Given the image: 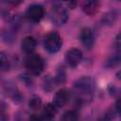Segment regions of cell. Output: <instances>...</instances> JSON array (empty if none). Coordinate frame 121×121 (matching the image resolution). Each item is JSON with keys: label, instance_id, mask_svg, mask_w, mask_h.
Returning a JSON list of instances; mask_svg holds the SVG:
<instances>
[{"label": "cell", "instance_id": "obj_1", "mask_svg": "<svg viewBox=\"0 0 121 121\" xmlns=\"http://www.w3.org/2000/svg\"><path fill=\"white\" fill-rule=\"evenodd\" d=\"M73 89L79 103H89L95 95V81L91 77H81L74 82Z\"/></svg>", "mask_w": 121, "mask_h": 121}, {"label": "cell", "instance_id": "obj_2", "mask_svg": "<svg viewBox=\"0 0 121 121\" xmlns=\"http://www.w3.org/2000/svg\"><path fill=\"white\" fill-rule=\"evenodd\" d=\"M62 45V40L59 33L55 31L48 32L43 37V46L44 49L49 53H57Z\"/></svg>", "mask_w": 121, "mask_h": 121}, {"label": "cell", "instance_id": "obj_3", "mask_svg": "<svg viewBox=\"0 0 121 121\" xmlns=\"http://www.w3.org/2000/svg\"><path fill=\"white\" fill-rule=\"evenodd\" d=\"M26 68L28 70V72L34 76H39L43 73L44 68V62L41 56L37 54H30L25 61Z\"/></svg>", "mask_w": 121, "mask_h": 121}, {"label": "cell", "instance_id": "obj_4", "mask_svg": "<svg viewBox=\"0 0 121 121\" xmlns=\"http://www.w3.org/2000/svg\"><path fill=\"white\" fill-rule=\"evenodd\" d=\"M68 18H69L68 11L65 8H63L60 4L54 5V7L51 9L50 19L55 26H63L68 21Z\"/></svg>", "mask_w": 121, "mask_h": 121}, {"label": "cell", "instance_id": "obj_5", "mask_svg": "<svg viewBox=\"0 0 121 121\" xmlns=\"http://www.w3.org/2000/svg\"><path fill=\"white\" fill-rule=\"evenodd\" d=\"M64 60L71 68H76L82 60V53L78 48L72 47L68 49L64 55Z\"/></svg>", "mask_w": 121, "mask_h": 121}, {"label": "cell", "instance_id": "obj_6", "mask_svg": "<svg viewBox=\"0 0 121 121\" xmlns=\"http://www.w3.org/2000/svg\"><path fill=\"white\" fill-rule=\"evenodd\" d=\"M44 16V9L40 4L30 5L26 10V17L34 23H39Z\"/></svg>", "mask_w": 121, "mask_h": 121}, {"label": "cell", "instance_id": "obj_7", "mask_svg": "<svg viewBox=\"0 0 121 121\" xmlns=\"http://www.w3.org/2000/svg\"><path fill=\"white\" fill-rule=\"evenodd\" d=\"M3 90H4V93L6 94L7 96H9L13 102L15 103H19L23 100V95H21L20 91L17 89L16 85L8 80L6 81L4 84H3Z\"/></svg>", "mask_w": 121, "mask_h": 121}, {"label": "cell", "instance_id": "obj_8", "mask_svg": "<svg viewBox=\"0 0 121 121\" xmlns=\"http://www.w3.org/2000/svg\"><path fill=\"white\" fill-rule=\"evenodd\" d=\"M79 41L82 46L88 50L92 49L95 44V33L90 27H84L79 33Z\"/></svg>", "mask_w": 121, "mask_h": 121}, {"label": "cell", "instance_id": "obj_9", "mask_svg": "<svg viewBox=\"0 0 121 121\" xmlns=\"http://www.w3.org/2000/svg\"><path fill=\"white\" fill-rule=\"evenodd\" d=\"M70 98H71L70 90H68L66 88H62V89H60L59 91H57V93L55 94L53 103L58 108H62L69 102Z\"/></svg>", "mask_w": 121, "mask_h": 121}, {"label": "cell", "instance_id": "obj_10", "mask_svg": "<svg viewBox=\"0 0 121 121\" xmlns=\"http://www.w3.org/2000/svg\"><path fill=\"white\" fill-rule=\"evenodd\" d=\"M82 11L88 16L96 14L99 9V0H84L82 3Z\"/></svg>", "mask_w": 121, "mask_h": 121}, {"label": "cell", "instance_id": "obj_11", "mask_svg": "<svg viewBox=\"0 0 121 121\" xmlns=\"http://www.w3.org/2000/svg\"><path fill=\"white\" fill-rule=\"evenodd\" d=\"M21 49L27 55L32 54L36 49V40L32 36H26L21 42Z\"/></svg>", "mask_w": 121, "mask_h": 121}, {"label": "cell", "instance_id": "obj_12", "mask_svg": "<svg viewBox=\"0 0 121 121\" xmlns=\"http://www.w3.org/2000/svg\"><path fill=\"white\" fill-rule=\"evenodd\" d=\"M118 65H121V46L116 47V51L106 61V66L109 68H113Z\"/></svg>", "mask_w": 121, "mask_h": 121}, {"label": "cell", "instance_id": "obj_13", "mask_svg": "<svg viewBox=\"0 0 121 121\" xmlns=\"http://www.w3.org/2000/svg\"><path fill=\"white\" fill-rule=\"evenodd\" d=\"M57 112H58V107L54 103H48L44 106V108L43 110L42 116L43 119L50 120L56 116Z\"/></svg>", "mask_w": 121, "mask_h": 121}, {"label": "cell", "instance_id": "obj_14", "mask_svg": "<svg viewBox=\"0 0 121 121\" xmlns=\"http://www.w3.org/2000/svg\"><path fill=\"white\" fill-rule=\"evenodd\" d=\"M117 19V13L116 11H109L107 13H105L101 19V23L104 25V26H112L115 21Z\"/></svg>", "mask_w": 121, "mask_h": 121}, {"label": "cell", "instance_id": "obj_15", "mask_svg": "<svg viewBox=\"0 0 121 121\" xmlns=\"http://www.w3.org/2000/svg\"><path fill=\"white\" fill-rule=\"evenodd\" d=\"M57 83L55 80V78H51V77H46L44 78L43 81V88L45 92H51L55 87H56Z\"/></svg>", "mask_w": 121, "mask_h": 121}, {"label": "cell", "instance_id": "obj_16", "mask_svg": "<svg viewBox=\"0 0 121 121\" xmlns=\"http://www.w3.org/2000/svg\"><path fill=\"white\" fill-rule=\"evenodd\" d=\"M42 106V99L39 95H33L29 101H28V107L30 110L32 111H36L38 109H40V107Z\"/></svg>", "mask_w": 121, "mask_h": 121}, {"label": "cell", "instance_id": "obj_17", "mask_svg": "<svg viewBox=\"0 0 121 121\" xmlns=\"http://www.w3.org/2000/svg\"><path fill=\"white\" fill-rule=\"evenodd\" d=\"M60 118L61 120H65V121H74L78 119V113L75 110H69L64 112Z\"/></svg>", "mask_w": 121, "mask_h": 121}, {"label": "cell", "instance_id": "obj_18", "mask_svg": "<svg viewBox=\"0 0 121 121\" xmlns=\"http://www.w3.org/2000/svg\"><path fill=\"white\" fill-rule=\"evenodd\" d=\"M55 78V80H56V83L57 85H61V84H64L65 83V80H66V76H65V72L63 69H59L56 76L54 77Z\"/></svg>", "mask_w": 121, "mask_h": 121}, {"label": "cell", "instance_id": "obj_19", "mask_svg": "<svg viewBox=\"0 0 121 121\" xmlns=\"http://www.w3.org/2000/svg\"><path fill=\"white\" fill-rule=\"evenodd\" d=\"M0 61H1V70L4 71H8L10 67V62L8 59V56H6V54L4 52H1V57H0Z\"/></svg>", "mask_w": 121, "mask_h": 121}, {"label": "cell", "instance_id": "obj_20", "mask_svg": "<svg viewBox=\"0 0 121 121\" xmlns=\"http://www.w3.org/2000/svg\"><path fill=\"white\" fill-rule=\"evenodd\" d=\"M2 39L3 41H5L6 43H11L14 38H13V34L10 31H3L2 32Z\"/></svg>", "mask_w": 121, "mask_h": 121}, {"label": "cell", "instance_id": "obj_21", "mask_svg": "<svg viewBox=\"0 0 121 121\" xmlns=\"http://www.w3.org/2000/svg\"><path fill=\"white\" fill-rule=\"evenodd\" d=\"M62 1H64V2L66 3L67 7H68L69 9H75V8L77 7L78 0H62Z\"/></svg>", "mask_w": 121, "mask_h": 121}, {"label": "cell", "instance_id": "obj_22", "mask_svg": "<svg viewBox=\"0 0 121 121\" xmlns=\"http://www.w3.org/2000/svg\"><path fill=\"white\" fill-rule=\"evenodd\" d=\"M4 1H5L7 4L10 5V6L16 7V6H19L20 4H22L24 0H4Z\"/></svg>", "mask_w": 121, "mask_h": 121}, {"label": "cell", "instance_id": "obj_23", "mask_svg": "<svg viewBox=\"0 0 121 121\" xmlns=\"http://www.w3.org/2000/svg\"><path fill=\"white\" fill-rule=\"evenodd\" d=\"M114 44H115V46H116V47L121 46V30H120V32H119V33L116 35V37H115Z\"/></svg>", "mask_w": 121, "mask_h": 121}, {"label": "cell", "instance_id": "obj_24", "mask_svg": "<svg viewBox=\"0 0 121 121\" xmlns=\"http://www.w3.org/2000/svg\"><path fill=\"white\" fill-rule=\"evenodd\" d=\"M115 111L121 115V98L115 102Z\"/></svg>", "mask_w": 121, "mask_h": 121}, {"label": "cell", "instance_id": "obj_25", "mask_svg": "<svg viewBox=\"0 0 121 121\" xmlns=\"http://www.w3.org/2000/svg\"><path fill=\"white\" fill-rule=\"evenodd\" d=\"M116 78H117L118 79H120V80H121V71H119V72H117V73H116Z\"/></svg>", "mask_w": 121, "mask_h": 121}, {"label": "cell", "instance_id": "obj_26", "mask_svg": "<svg viewBox=\"0 0 121 121\" xmlns=\"http://www.w3.org/2000/svg\"><path fill=\"white\" fill-rule=\"evenodd\" d=\"M117 1H121V0H117Z\"/></svg>", "mask_w": 121, "mask_h": 121}]
</instances>
